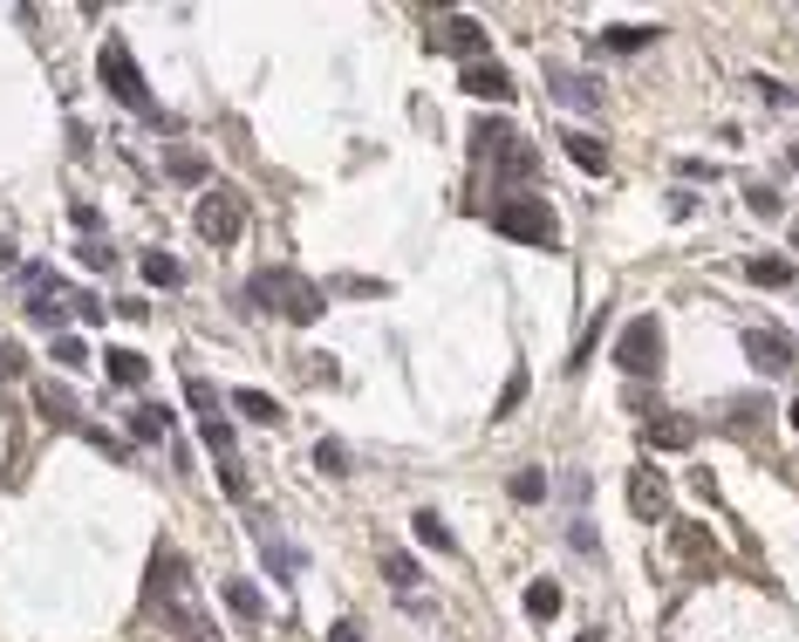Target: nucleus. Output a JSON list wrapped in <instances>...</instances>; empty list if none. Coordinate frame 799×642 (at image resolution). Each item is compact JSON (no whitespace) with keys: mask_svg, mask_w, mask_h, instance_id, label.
Instances as JSON below:
<instances>
[{"mask_svg":"<svg viewBox=\"0 0 799 642\" xmlns=\"http://www.w3.org/2000/svg\"><path fill=\"white\" fill-rule=\"evenodd\" d=\"M144 595H150V608H158V622L178 629V642H213V622H205L192 568H185V554H178V547L150 554V588H144Z\"/></svg>","mask_w":799,"mask_h":642,"instance_id":"f257e3e1","label":"nucleus"},{"mask_svg":"<svg viewBox=\"0 0 799 642\" xmlns=\"http://www.w3.org/2000/svg\"><path fill=\"white\" fill-rule=\"evenodd\" d=\"M246 301L253 307H274V315H288V322H315L322 307H328V288H315L307 274H288V267H261L246 280Z\"/></svg>","mask_w":799,"mask_h":642,"instance_id":"f03ea898","label":"nucleus"},{"mask_svg":"<svg viewBox=\"0 0 799 642\" xmlns=\"http://www.w3.org/2000/svg\"><path fill=\"white\" fill-rule=\"evenodd\" d=\"M96 75H102V89H110L131 117H144V123H165V110H158V96H150V83H144V69H137V56L123 41H102V56H96Z\"/></svg>","mask_w":799,"mask_h":642,"instance_id":"7ed1b4c3","label":"nucleus"},{"mask_svg":"<svg viewBox=\"0 0 799 642\" xmlns=\"http://www.w3.org/2000/svg\"><path fill=\"white\" fill-rule=\"evenodd\" d=\"M493 226L506 240H520V246H560V226H554V213L540 198H506V205H493Z\"/></svg>","mask_w":799,"mask_h":642,"instance_id":"20e7f679","label":"nucleus"},{"mask_svg":"<svg viewBox=\"0 0 799 642\" xmlns=\"http://www.w3.org/2000/svg\"><path fill=\"white\" fill-rule=\"evenodd\" d=\"M615 370L622 376H656L663 370V322L656 315H635L622 336H615Z\"/></svg>","mask_w":799,"mask_h":642,"instance_id":"39448f33","label":"nucleus"},{"mask_svg":"<svg viewBox=\"0 0 799 642\" xmlns=\"http://www.w3.org/2000/svg\"><path fill=\"white\" fill-rule=\"evenodd\" d=\"M198 233L213 240V246H233V240L246 233V205H240L233 192H205V198H198Z\"/></svg>","mask_w":799,"mask_h":642,"instance_id":"423d86ee","label":"nucleus"},{"mask_svg":"<svg viewBox=\"0 0 799 642\" xmlns=\"http://www.w3.org/2000/svg\"><path fill=\"white\" fill-rule=\"evenodd\" d=\"M744 355H752L765 376H792L799 370V349H792V336H779V328H752V336H744Z\"/></svg>","mask_w":799,"mask_h":642,"instance_id":"0eeeda50","label":"nucleus"},{"mask_svg":"<svg viewBox=\"0 0 799 642\" xmlns=\"http://www.w3.org/2000/svg\"><path fill=\"white\" fill-rule=\"evenodd\" d=\"M431 41H437V48H451V56H465V69H472V62H485V28H479L472 14H451Z\"/></svg>","mask_w":799,"mask_h":642,"instance_id":"6e6552de","label":"nucleus"},{"mask_svg":"<svg viewBox=\"0 0 799 642\" xmlns=\"http://www.w3.org/2000/svg\"><path fill=\"white\" fill-rule=\"evenodd\" d=\"M458 83H465L472 96H485V102H512V75H506L499 62H472L465 75H458Z\"/></svg>","mask_w":799,"mask_h":642,"instance_id":"1a4fd4ad","label":"nucleus"},{"mask_svg":"<svg viewBox=\"0 0 799 642\" xmlns=\"http://www.w3.org/2000/svg\"><path fill=\"white\" fill-rule=\"evenodd\" d=\"M547 83H554V96L567 102V110H595L602 102V83H588V75H574V69H547Z\"/></svg>","mask_w":799,"mask_h":642,"instance_id":"9d476101","label":"nucleus"},{"mask_svg":"<svg viewBox=\"0 0 799 642\" xmlns=\"http://www.w3.org/2000/svg\"><path fill=\"white\" fill-rule=\"evenodd\" d=\"M629 506L642 512V520H663V512H669V485L656 472H635L629 479Z\"/></svg>","mask_w":799,"mask_h":642,"instance_id":"9b49d317","label":"nucleus"},{"mask_svg":"<svg viewBox=\"0 0 799 642\" xmlns=\"http://www.w3.org/2000/svg\"><path fill=\"white\" fill-rule=\"evenodd\" d=\"M261 554H267L274 581H294V574H301V547H288V541H280V526H261Z\"/></svg>","mask_w":799,"mask_h":642,"instance_id":"f8f14e48","label":"nucleus"},{"mask_svg":"<svg viewBox=\"0 0 799 642\" xmlns=\"http://www.w3.org/2000/svg\"><path fill=\"white\" fill-rule=\"evenodd\" d=\"M131 438H137V445H165V438H171V410H165V403H137V410H131Z\"/></svg>","mask_w":799,"mask_h":642,"instance_id":"ddd939ff","label":"nucleus"},{"mask_svg":"<svg viewBox=\"0 0 799 642\" xmlns=\"http://www.w3.org/2000/svg\"><path fill=\"white\" fill-rule=\"evenodd\" d=\"M698 445V424L690 417H656L650 424V451H690Z\"/></svg>","mask_w":799,"mask_h":642,"instance_id":"4468645a","label":"nucleus"},{"mask_svg":"<svg viewBox=\"0 0 799 642\" xmlns=\"http://www.w3.org/2000/svg\"><path fill=\"white\" fill-rule=\"evenodd\" d=\"M512 144H520V137H512V123H499V117H493V123H479V131H472V150H479L485 165H499Z\"/></svg>","mask_w":799,"mask_h":642,"instance_id":"2eb2a0df","label":"nucleus"},{"mask_svg":"<svg viewBox=\"0 0 799 642\" xmlns=\"http://www.w3.org/2000/svg\"><path fill=\"white\" fill-rule=\"evenodd\" d=\"M35 410H41L48 424H83V417H75V397L62 390V383H41V390H35Z\"/></svg>","mask_w":799,"mask_h":642,"instance_id":"dca6fc26","label":"nucleus"},{"mask_svg":"<svg viewBox=\"0 0 799 642\" xmlns=\"http://www.w3.org/2000/svg\"><path fill=\"white\" fill-rule=\"evenodd\" d=\"M560 144H567V158H574L581 171H595V178L608 171V144H602V137H588V131H574V137H560Z\"/></svg>","mask_w":799,"mask_h":642,"instance_id":"f3484780","label":"nucleus"},{"mask_svg":"<svg viewBox=\"0 0 799 642\" xmlns=\"http://www.w3.org/2000/svg\"><path fill=\"white\" fill-rule=\"evenodd\" d=\"M102 363H110V383H123V390H137V383L150 376V363H144L137 349H110V355H102Z\"/></svg>","mask_w":799,"mask_h":642,"instance_id":"a211bd4d","label":"nucleus"},{"mask_svg":"<svg viewBox=\"0 0 799 642\" xmlns=\"http://www.w3.org/2000/svg\"><path fill=\"white\" fill-rule=\"evenodd\" d=\"M233 403L246 410V417H253V424H267V431H274L280 417H288V410H280V403H274L267 390H233Z\"/></svg>","mask_w":799,"mask_h":642,"instance_id":"6ab92c4d","label":"nucleus"},{"mask_svg":"<svg viewBox=\"0 0 799 642\" xmlns=\"http://www.w3.org/2000/svg\"><path fill=\"white\" fill-rule=\"evenodd\" d=\"M744 274H752L759 288H786V280H792V267L779 261V253H752V261H744Z\"/></svg>","mask_w":799,"mask_h":642,"instance_id":"aec40b11","label":"nucleus"},{"mask_svg":"<svg viewBox=\"0 0 799 642\" xmlns=\"http://www.w3.org/2000/svg\"><path fill=\"white\" fill-rule=\"evenodd\" d=\"M410 533H417V541H424L431 554H451V526H445V520H437V512H431V506L417 512V520H410Z\"/></svg>","mask_w":799,"mask_h":642,"instance_id":"412c9836","label":"nucleus"},{"mask_svg":"<svg viewBox=\"0 0 799 642\" xmlns=\"http://www.w3.org/2000/svg\"><path fill=\"white\" fill-rule=\"evenodd\" d=\"M526 615H533V622H554V615H560V581H533L526 588Z\"/></svg>","mask_w":799,"mask_h":642,"instance_id":"4be33fe9","label":"nucleus"},{"mask_svg":"<svg viewBox=\"0 0 799 642\" xmlns=\"http://www.w3.org/2000/svg\"><path fill=\"white\" fill-rule=\"evenodd\" d=\"M383 574H390L397 595H417V560L410 554H383Z\"/></svg>","mask_w":799,"mask_h":642,"instance_id":"5701e85b","label":"nucleus"},{"mask_svg":"<svg viewBox=\"0 0 799 642\" xmlns=\"http://www.w3.org/2000/svg\"><path fill=\"white\" fill-rule=\"evenodd\" d=\"M226 608L246 615V622H261V588H253V581H226Z\"/></svg>","mask_w":799,"mask_h":642,"instance_id":"b1692460","label":"nucleus"},{"mask_svg":"<svg viewBox=\"0 0 799 642\" xmlns=\"http://www.w3.org/2000/svg\"><path fill=\"white\" fill-rule=\"evenodd\" d=\"M533 171H540V158H533L526 144H512L506 158H499V178H506V185H520V178H533Z\"/></svg>","mask_w":799,"mask_h":642,"instance_id":"393cba45","label":"nucleus"},{"mask_svg":"<svg viewBox=\"0 0 799 642\" xmlns=\"http://www.w3.org/2000/svg\"><path fill=\"white\" fill-rule=\"evenodd\" d=\"M506 493L520 499V506H540V499H547V472H512V485H506Z\"/></svg>","mask_w":799,"mask_h":642,"instance_id":"a878e982","label":"nucleus"},{"mask_svg":"<svg viewBox=\"0 0 799 642\" xmlns=\"http://www.w3.org/2000/svg\"><path fill=\"white\" fill-rule=\"evenodd\" d=\"M656 28H635V21H622V28H608V48H622V56H635V48H650Z\"/></svg>","mask_w":799,"mask_h":642,"instance_id":"bb28decb","label":"nucleus"},{"mask_svg":"<svg viewBox=\"0 0 799 642\" xmlns=\"http://www.w3.org/2000/svg\"><path fill=\"white\" fill-rule=\"evenodd\" d=\"M144 280L150 288H178V261L171 253H144Z\"/></svg>","mask_w":799,"mask_h":642,"instance_id":"cd10ccee","label":"nucleus"},{"mask_svg":"<svg viewBox=\"0 0 799 642\" xmlns=\"http://www.w3.org/2000/svg\"><path fill=\"white\" fill-rule=\"evenodd\" d=\"M198 431H205V445H213L219 458H233V424L226 417H198Z\"/></svg>","mask_w":799,"mask_h":642,"instance_id":"c85d7f7f","label":"nucleus"},{"mask_svg":"<svg viewBox=\"0 0 799 642\" xmlns=\"http://www.w3.org/2000/svg\"><path fill=\"white\" fill-rule=\"evenodd\" d=\"M520 403H526V370H512V376H506V390H499V410H493V417H512Z\"/></svg>","mask_w":799,"mask_h":642,"instance_id":"c756f323","label":"nucleus"},{"mask_svg":"<svg viewBox=\"0 0 799 642\" xmlns=\"http://www.w3.org/2000/svg\"><path fill=\"white\" fill-rule=\"evenodd\" d=\"M342 465H349V451L335 445V438H322V445H315V472H335V479H342Z\"/></svg>","mask_w":799,"mask_h":642,"instance_id":"7c9ffc66","label":"nucleus"},{"mask_svg":"<svg viewBox=\"0 0 799 642\" xmlns=\"http://www.w3.org/2000/svg\"><path fill=\"white\" fill-rule=\"evenodd\" d=\"M744 205H752V219H779V192H765V185L744 192Z\"/></svg>","mask_w":799,"mask_h":642,"instance_id":"2f4dec72","label":"nucleus"},{"mask_svg":"<svg viewBox=\"0 0 799 642\" xmlns=\"http://www.w3.org/2000/svg\"><path fill=\"white\" fill-rule=\"evenodd\" d=\"M21 370H28V355H21V342H0V383H14Z\"/></svg>","mask_w":799,"mask_h":642,"instance_id":"473e14b6","label":"nucleus"},{"mask_svg":"<svg viewBox=\"0 0 799 642\" xmlns=\"http://www.w3.org/2000/svg\"><path fill=\"white\" fill-rule=\"evenodd\" d=\"M335 294H390V288H383V280H363V274H349V280H335Z\"/></svg>","mask_w":799,"mask_h":642,"instance_id":"72a5a7b5","label":"nucleus"},{"mask_svg":"<svg viewBox=\"0 0 799 642\" xmlns=\"http://www.w3.org/2000/svg\"><path fill=\"white\" fill-rule=\"evenodd\" d=\"M171 178H185V185H192V178H205V165L192 158V150H171Z\"/></svg>","mask_w":799,"mask_h":642,"instance_id":"f704fd0d","label":"nucleus"},{"mask_svg":"<svg viewBox=\"0 0 799 642\" xmlns=\"http://www.w3.org/2000/svg\"><path fill=\"white\" fill-rule=\"evenodd\" d=\"M56 363H69V370H83V363H89V355H83V342H75V336H62V342H56Z\"/></svg>","mask_w":799,"mask_h":642,"instance_id":"c9c22d12","label":"nucleus"},{"mask_svg":"<svg viewBox=\"0 0 799 642\" xmlns=\"http://www.w3.org/2000/svg\"><path fill=\"white\" fill-rule=\"evenodd\" d=\"M75 253H83V267H96V274H102V267H110V246H102V240H89V246H75Z\"/></svg>","mask_w":799,"mask_h":642,"instance_id":"e433bc0d","label":"nucleus"},{"mask_svg":"<svg viewBox=\"0 0 799 642\" xmlns=\"http://www.w3.org/2000/svg\"><path fill=\"white\" fill-rule=\"evenodd\" d=\"M759 89H765V102H779V110L792 102V89H786V83H772V75H759Z\"/></svg>","mask_w":799,"mask_h":642,"instance_id":"4c0bfd02","label":"nucleus"},{"mask_svg":"<svg viewBox=\"0 0 799 642\" xmlns=\"http://www.w3.org/2000/svg\"><path fill=\"white\" fill-rule=\"evenodd\" d=\"M328 642H363V629H355V622H335V629H328Z\"/></svg>","mask_w":799,"mask_h":642,"instance_id":"58836bf2","label":"nucleus"},{"mask_svg":"<svg viewBox=\"0 0 799 642\" xmlns=\"http://www.w3.org/2000/svg\"><path fill=\"white\" fill-rule=\"evenodd\" d=\"M0 267H14V246L8 240H0Z\"/></svg>","mask_w":799,"mask_h":642,"instance_id":"ea45409f","label":"nucleus"},{"mask_svg":"<svg viewBox=\"0 0 799 642\" xmlns=\"http://www.w3.org/2000/svg\"><path fill=\"white\" fill-rule=\"evenodd\" d=\"M574 642H608V635H602V629H588V635H574Z\"/></svg>","mask_w":799,"mask_h":642,"instance_id":"a19ab883","label":"nucleus"},{"mask_svg":"<svg viewBox=\"0 0 799 642\" xmlns=\"http://www.w3.org/2000/svg\"><path fill=\"white\" fill-rule=\"evenodd\" d=\"M786 233H792V246H799V219H792V226H786Z\"/></svg>","mask_w":799,"mask_h":642,"instance_id":"79ce46f5","label":"nucleus"},{"mask_svg":"<svg viewBox=\"0 0 799 642\" xmlns=\"http://www.w3.org/2000/svg\"><path fill=\"white\" fill-rule=\"evenodd\" d=\"M792 424H799V397H792Z\"/></svg>","mask_w":799,"mask_h":642,"instance_id":"37998d69","label":"nucleus"},{"mask_svg":"<svg viewBox=\"0 0 799 642\" xmlns=\"http://www.w3.org/2000/svg\"><path fill=\"white\" fill-rule=\"evenodd\" d=\"M792 165H799V150H792Z\"/></svg>","mask_w":799,"mask_h":642,"instance_id":"c03bdc74","label":"nucleus"}]
</instances>
